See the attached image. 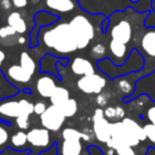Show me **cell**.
<instances>
[{
    "label": "cell",
    "mask_w": 155,
    "mask_h": 155,
    "mask_svg": "<svg viewBox=\"0 0 155 155\" xmlns=\"http://www.w3.org/2000/svg\"><path fill=\"white\" fill-rule=\"evenodd\" d=\"M66 117L64 116L58 106L50 105L47 110L39 115V121L43 127L49 130L50 132H58L65 123Z\"/></svg>",
    "instance_id": "cell-11"
},
{
    "label": "cell",
    "mask_w": 155,
    "mask_h": 155,
    "mask_svg": "<svg viewBox=\"0 0 155 155\" xmlns=\"http://www.w3.org/2000/svg\"><path fill=\"white\" fill-rule=\"evenodd\" d=\"M131 112H136L141 120L155 125V101L151 100L148 95L141 94L127 103Z\"/></svg>",
    "instance_id": "cell-7"
},
{
    "label": "cell",
    "mask_w": 155,
    "mask_h": 155,
    "mask_svg": "<svg viewBox=\"0 0 155 155\" xmlns=\"http://www.w3.org/2000/svg\"><path fill=\"white\" fill-rule=\"evenodd\" d=\"M70 69L75 75L84 77L95 73V66L88 58L82 56H75L70 62Z\"/></svg>",
    "instance_id": "cell-19"
},
{
    "label": "cell",
    "mask_w": 155,
    "mask_h": 155,
    "mask_svg": "<svg viewBox=\"0 0 155 155\" xmlns=\"http://www.w3.org/2000/svg\"><path fill=\"white\" fill-rule=\"evenodd\" d=\"M48 105L46 102L44 101H38L36 103H34V106H33V114L35 115H41L46 110H47Z\"/></svg>",
    "instance_id": "cell-34"
},
{
    "label": "cell",
    "mask_w": 155,
    "mask_h": 155,
    "mask_svg": "<svg viewBox=\"0 0 155 155\" xmlns=\"http://www.w3.org/2000/svg\"><path fill=\"white\" fill-rule=\"evenodd\" d=\"M142 127L146 133V141H149L151 148H155V125L152 123L144 122L142 124Z\"/></svg>",
    "instance_id": "cell-31"
},
{
    "label": "cell",
    "mask_w": 155,
    "mask_h": 155,
    "mask_svg": "<svg viewBox=\"0 0 155 155\" xmlns=\"http://www.w3.org/2000/svg\"><path fill=\"white\" fill-rule=\"evenodd\" d=\"M16 34H18V33L11 26H9V25L0 28V43H2L5 45V41L10 38L11 39L14 38Z\"/></svg>",
    "instance_id": "cell-32"
},
{
    "label": "cell",
    "mask_w": 155,
    "mask_h": 155,
    "mask_svg": "<svg viewBox=\"0 0 155 155\" xmlns=\"http://www.w3.org/2000/svg\"><path fill=\"white\" fill-rule=\"evenodd\" d=\"M5 58H7V55H5V51H2V50H0V66L5 63Z\"/></svg>",
    "instance_id": "cell-40"
},
{
    "label": "cell",
    "mask_w": 155,
    "mask_h": 155,
    "mask_svg": "<svg viewBox=\"0 0 155 155\" xmlns=\"http://www.w3.org/2000/svg\"><path fill=\"white\" fill-rule=\"evenodd\" d=\"M12 127L11 123L0 120V153L5 152L10 144Z\"/></svg>",
    "instance_id": "cell-25"
},
{
    "label": "cell",
    "mask_w": 155,
    "mask_h": 155,
    "mask_svg": "<svg viewBox=\"0 0 155 155\" xmlns=\"http://www.w3.org/2000/svg\"><path fill=\"white\" fill-rule=\"evenodd\" d=\"M144 27H154L155 28V13L153 11H149L148 16L143 22Z\"/></svg>",
    "instance_id": "cell-36"
},
{
    "label": "cell",
    "mask_w": 155,
    "mask_h": 155,
    "mask_svg": "<svg viewBox=\"0 0 155 155\" xmlns=\"http://www.w3.org/2000/svg\"><path fill=\"white\" fill-rule=\"evenodd\" d=\"M78 43V50H83L95 38V28L91 21L83 14L73 16L69 21Z\"/></svg>",
    "instance_id": "cell-6"
},
{
    "label": "cell",
    "mask_w": 155,
    "mask_h": 155,
    "mask_svg": "<svg viewBox=\"0 0 155 155\" xmlns=\"http://www.w3.org/2000/svg\"><path fill=\"white\" fill-rule=\"evenodd\" d=\"M121 121H122V123L125 125V127H127L130 132H132L140 141L141 142L146 141L147 137H146V133H144V131H143V127H142V124H140L139 122H137V121H135L134 119H132L131 117H124Z\"/></svg>",
    "instance_id": "cell-23"
},
{
    "label": "cell",
    "mask_w": 155,
    "mask_h": 155,
    "mask_svg": "<svg viewBox=\"0 0 155 155\" xmlns=\"http://www.w3.org/2000/svg\"><path fill=\"white\" fill-rule=\"evenodd\" d=\"M62 137L63 139H78V140H88L89 136L85 135V134L81 133L78 130L72 129V127H66L63 130L62 132Z\"/></svg>",
    "instance_id": "cell-29"
},
{
    "label": "cell",
    "mask_w": 155,
    "mask_h": 155,
    "mask_svg": "<svg viewBox=\"0 0 155 155\" xmlns=\"http://www.w3.org/2000/svg\"><path fill=\"white\" fill-rule=\"evenodd\" d=\"M131 50L132 48L127 46V44H123L119 41H116V39H110V44H108L110 54H107V56L113 61V63L116 66H120L129 58Z\"/></svg>",
    "instance_id": "cell-14"
},
{
    "label": "cell",
    "mask_w": 155,
    "mask_h": 155,
    "mask_svg": "<svg viewBox=\"0 0 155 155\" xmlns=\"http://www.w3.org/2000/svg\"><path fill=\"white\" fill-rule=\"evenodd\" d=\"M133 48L139 51L143 58V68L139 71L141 77L155 71V28L142 27L134 38Z\"/></svg>",
    "instance_id": "cell-3"
},
{
    "label": "cell",
    "mask_w": 155,
    "mask_h": 155,
    "mask_svg": "<svg viewBox=\"0 0 155 155\" xmlns=\"http://www.w3.org/2000/svg\"><path fill=\"white\" fill-rule=\"evenodd\" d=\"M28 144L31 147L32 153L30 155H41V152L51 148L52 140L50 131L45 127H33L27 133Z\"/></svg>",
    "instance_id": "cell-8"
},
{
    "label": "cell",
    "mask_w": 155,
    "mask_h": 155,
    "mask_svg": "<svg viewBox=\"0 0 155 155\" xmlns=\"http://www.w3.org/2000/svg\"><path fill=\"white\" fill-rule=\"evenodd\" d=\"M38 46L58 58H68L78 50V43L69 22L58 19L54 24L41 27L38 34Z\"/></svg>",
    "instance_id": "cell-1"
},
{
    "label": "cell",
    "mask_w": 155,
    "mask_h": 155,
    "mask_svg": "<svg viewBox=\"0 0 155 155\" xmlns=\"http://www.w3.org/2000/svg\"><path fill=\"white\" fill-rule=\"evenodd\" d=\"M91 56L96 62L106 58V56H107L106 47L104 45H102V44H96V45H94L91 50Z\"/></svg>",
    "instance_id": "cell-30"
},
{
    "label": "cell",
    "mask_w": 155,
    "mask_h": 155,
    "mask_svg": "<svg viewBox=\"0 0 155 155\" xmlns=\"http://www.w3.org/2000/svg\"><path fill=\"white\" fill-rule=\"evenodd\" d=\"M27 144H28V138H27V132L22 131H17L14 134L11 135L10 138V144L9 147L11 149L15 151H26L30 150V149L27 148Z\"/></svg>",
    "instance_id": "cell-22"
},
{
    "label": "cell",
    "mask_w": 155,
    "mask_h": 155,
    "mask_svg": "<svg viewBox=\"0 0 155 155\" xmlns=\"http://www.w3.org/2000/svg\"><path fill=\"white\" fill-rule=\"evenodd\" d=\"M64 58H58L51 53H46L43 58L39 60L38 63V71L41 73H50L53 74L58 79V81H62V77L60 74V71L58 68V63L61 62Z\"/></svg>",
    "instance_id": "cell-17"
},
{
    "label": "cell",
    "mask_w": 155,
    "mask_h": 155,
    "mask_svg": "<svg viewBox=\"0 0 155 155\" xmlns=\"http://www.w3.org/2000/svg\"><path fill=\"white\" fill-rule=\"evenodd\" d=\"M140 78H141V74L138 71V72H132L129 74L121 75L112 81L113 87L116 91V93L119 96H121L123 103H125L129 100V98L134 94L136 83Z\"/></svg>",
    "instance_id": "cell-10"
},
{
    "label": "cell",
    "mask_w": 155,
    "mask_h": 155,
    "mask_svg": "<svg viewBox=\"0 0 155 155\" xmlns=\"http://www.w3.org/2000/svg\"><path fill=\"white\" fill-rule=\"evenodd\" d=\"M19 88L13 85L5 77L3 71H0V100L15 96L19 93Z\"/></svg>",
    "instance_id": "cell-21"
},
{
    "label": "cell",
    "mask_w": 155,
    "mask_h": 155,
    "mask_svg": "<svg viewBox=\"0 0 155 155\" xmlns=\"http://www.w3.org/2000/svg\"><path fill=\"white\" fill-rule=\"evenodd\" d=\"M19 62H20L19 65L25 69V70H27L32 75L35 74V71H36V68H37L36 63H35L34 58H33L28 52H26V51L21 52Z\"/></svg>",
    "instance_id": "cell-27"
},
{
    "label": "cell",
    "mask_w": 155,
    "mask_h": 155,
    "mask_svg": "<svg viewBox=\"0 0 155 155\" xmlns=\"http://www.w3.org/2000/svg\"><path fill=\"white\" fill-rule=\"evenodd\" d=\"M31 1H32V3H38L41 0H31Z\"/></svg>",
    "instance_id": "cell-43"
},
{
    "label": "cell",
    "mask_w": 155,
    "mask_h": 155,
    "mask_svg": "<svg viewBox=\"0 0 155 155\" xmlns=\"http://www.w3.org/2000/svg\"><path fill=\"white\" fill-rule=\"evenodd\" d=\"M13 5L15 8L21 9V8L27 7V5H28V0H13Z\"/></svg>",
    "instance_id": "cell-37"
},
{
    "label": "cell",
    "mask_w": 155,
    "mask_h": 155,
    "mask_svg": "<svg viewBox=\"0 0 155 155\" xmlns=\"http://www.w3.org/2000/svg\"><path fill=\"white\" fill-rule=\"evenodd\" d=\"M26 41H27V39H26V37L25 36H19L18 37V41H17V43L19 44V45H25L26 44Z\"/></svg>",
    "instance_id": "cell-41"
},
{
    "label": "cell",
    "mask_w": 155,
    "mask_h": 155,
    "mask_svg": "<svg viewBox=\"0 0 155 155\" xmlns=\"http://www.w3.org/2000/svg\"><path fill=\"white\" fill-rule=\"evenodd\" d=\"M108 25H110V19H108V17H104L103 20H102V22H101V31L103 33L107 32Z\"/></svg>",
    "instance_id": "cell-38"
},
{
    "label": "cell",
    "mask_w": 155,
    "mask_h": 155,
    "mask_svg": "<svg viewBox=\"0 0 155 155\" xmlns=\"http://www.w3.org/2000/svg\"><path fill=\"white\" fill-rule=\"evenodd\" d=\"M96 67L100 72L108 78V80L113 81L121 75L141 71V69L143 68V58L136 48H133L130 52L129 58L120 66H116L113 61L106 56L102 60L97 61Z\"/></svg>",
    "instance_id": "cell-2"
},
{
    "label": "cell",
    "mask_w": 155,
    "mask_h": 155,
    "mask_svg": "<svg viewBox=\"0 0 155 155\" xmlns=\"http://www.w3.org/2000/svg\"><path fill=\"white\" fill-rule=\"evenodd\" d=\"M82 140L64 139L61 146V155H81L82 153Z\"/></svg>",
    "instance_id": "cell-20"
},
{
    "label": "cell",
    "mask_w": 155,
    "mask_h": 155,
    "mask_svg": "<svg viewBox=\"0 0 155 155\" xmlns=\"http://www.w3.org/2000/svg\"><path fill=\"white\" fill-rule=\"evenodd\" d=\"M69 98H70V94H69L68 89L63 86H58L55 88V91L52 93L49 100H50L51 105L60 106V105H62L64 102H66Z\"/></svg>",
    "instance_id": "cell-26"
},
{
    "label": "cell",
    "mask_w": 155,
    "mask_h": 155,
    "mask_svg": "<svg viewBox=\"0 0 155 155\" xmlns=\"http://www.w3.org/2000/svg\"><path fill=\"white\" fill-rule=\"evenodd\" d=\"M94 132L97 139L104 143H107L110 140V122L104 117L103 110L97 108L95 110L93 117Z\"/></svg>",
    "instance_id": "cell-12"
},
{
    "label": "cell",
    "mask_w": 155,
    "mask_h": 155,
    "mask_svg": "<svg viewBox=\"0 0 155 155\" xmlns=\"http://www.w3.org/2000/svg\"><path fill=\"white\" fill-rule=\"evenodd\" d=\"M151 11L155 13V0H151Z\"/></svg>",
    "instance_id": "cell-42"
},
{
    "label": "cell",
    "mask_w": 155,
    "mask_h": 155,
    "mask_svg": "<svg viewBox=\"0 0 155 155\" xmlns=\"http://www.w3.org/2000/svg\"><path fill=\"white\" fill-rule=\"evenodd\" d=\"M56 80H58V78L54 77L53 74L50 73H41L38 78H37L36 83H35V88L36 91L41 98L49 99L51 97L52 93L55 91L58 87L56 85Z\"/></svg>",
    "instance_id": "cell-16"
},
{
    "label": "cell",
    "mask_w": 155,
    "mask_h": 155,
    "mask_svg": "<svg viewBox=\"0 0 155 155\" xmlns=\"http://www.w3.org/2000/svg\"><path fill=\"white\" fill-rule=\"evenodd\" d=\"M61 110V112L64 114V116L66 118H71L73 117L78 112V102L73 98H69L66 102L62 104V105L58 106Z\"/></svg>",
    "instance_id": "cell-28"
},
{
    "label": "cell",
    "mask_w": 155,
    "mask_h": 155,
    "mask_svg": "<svg viewBox=\"0 0 155 155\" xmlns=\"http://www.w3.org/2000/svg\"><path fill=\"white\" fill-rule=\"evenodd\" d=\"M46 7L50 13L61 15L72 12L74 9L79 7L77 0H45Z\"/></svg>",
    "instance_id": "cell-18"
},
{
    "label": "cell",
    "mask_w": 155,
    "mask_h": 155,
    "mask_svg": "<svg viewBox=\"0 0 155 155\" xmlns=\"http://www.w3.org/2000/svg\"><path fill=\"white\" fill-rule=\"evenodd\" d=\"M16 125L18 127L19 130H22V131H26V130L29 129L30 127V116H25V115H21L18 118H16L15 120Z\"/></svg>",
    "instance_id": "cell-33"
},
{
    "label": "cell",
    "mask_w": 155,
    "mask_h": 155,
    "mask_svg": "<svg viewBox=\"0 0 155 155\" xmlns=\"http://www.w3.org/2000/svg\"><path fill=\"white\" fill-rule=\"evenodd\" d=\"M8 25L11 26L18 34H24L27 32V24L25 19L21 17V14L18 12H12L9 16H8Z\"/></svg>",
    "instance_id": "cell-24"
},
{
    "label": "cell",
    "mask_w": 155,
    "mask_h": 155,
    "mask_svg": "<svg viewBox=\"0 0 155 155\" xmlns=\"http://www.w3.org/2000/svg\"><path fill=\"white\" fill-rule=\"evenodd\" d=\"M104 117H105L107 120H110V119H117V107H114V106H108L105 110H103Z\"/></svg>",
    "instance_id": "cell-35"
},
{
    "label": "cell",
    "mask_w": 155,
    "mask_h": 155,
    "mask_svg": "<svg viewBox=\"0 0 155 155\" xmlns=\"http://www.w3.org/2000/svg\"><path fill=\"white\" fill-rule=\"evenodd\" d=\"M5 74L8 80H9V82H11L17 88H19V91L24 89L22 86L29 84L33 78V75L31 73H29L20 65L17 64L11 65V66L8 67Z\"/></svg>",
    "instance_id": "cell-13"
},
{
    "label": "cell",
    "mask_w": 155,
    "mask_h": 155,
    "mask_svg": "<svg viewBox=\"0 0 155 155\" xmlns=\"http://www.w3.org/2000/svg\"><path fill=\"white\" fill-rule=\"evenodd\" d=\"M108 78L103 73H93L89 75L80 77L77 81V87L79 91L86 95H99L107 85Z\"/></svg>",
    "instance_id": "cell-9"
},
{
    "label": "cell",
    "mask_w": 155,
    "mask_h": 155,
    "mask_svg": "<svg viewBox=\"0 0 155 155\" xmlns=\"http://www.w3.org/2000/svg\"><path fill=\"white\" fill-rule=\"evenodd\" d=\"M141 94H146L149 96L151 100L155 101V71L148 75H143L137 81L135 87V91L134 94L129 98L127 101L134 99L137 96L141 95ZM125 102V103H127Z\"/></svg>",
    "instance_id": "cell-15"
},
{
    "label": "cell",
    "mask_w": 155,
    "mask_h": 155,
    "mask_svg": "<svg viewBox=\"0 0 155 155\" xmlns=\"http://www.w3.org/2000/svg\"><path fill=\"white\" fill-rule=\"evenodd\" d=\"M79 7L83 11L94 15H103L110 17L115 12H123L127 8H133L135 5L130 0H77Z\"/></svg>",
    "instance_id": "cell-5"
},
{
    "label": "cell",
    "mask_w": 155,
    "mask_h": 155,
    "mask_svg": "<svg viewBox=\"0 0 155 155\" xmlns=\"http://www.w3.org/2000/svg\"><path fill=\"white\" fill-rule=\"evenodd\" d=\"M27 97L26 93L20 91L17 95L0 100V120L11 123L21 115L31 116L34 103Z\"/></svg>",
    "instance_id": "cell-4"
},
{
    "label": "cell",
    "mask_w": 155,
    "mask_h": 155,
    "mask_svg": "<svg viewBox=\"0 0 155 155\" xmlns=\"http://www.w3.org/2000/svg\"><path fill=\"white\" fill-rule=\"evenodd\" d=\"M0 5H1V8H2L3 10H10L12 7V2L10 0H1Z\"/></svg>",
    "instance_id": "cell-39"
}]
</instances>
